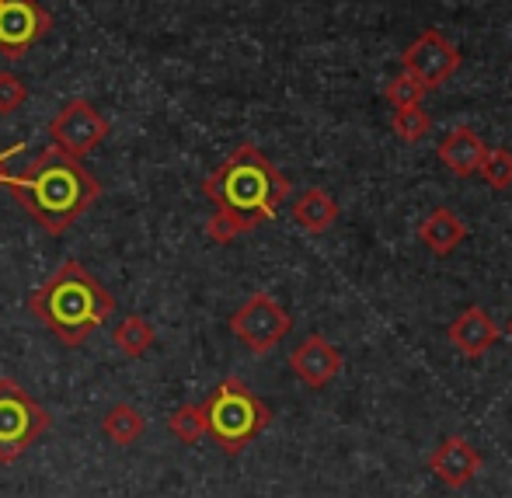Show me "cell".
<instances>
[{
	"label": "cell",
	"mask_w": 512,
	"mask_h": 498,
	"mask_svg": "<svg viewBox=\"0 0 512 498\" xmlns=\"http://www.w3.org/2000/svg\"><path fill=\"white\" fill-rule=\"evenodd\" d=\"M46 429L49 411L28 398L14 380H0V464H14Z\"/></svg>",
	"instance_id": "obj_5"
},
{
	"label": "cell",
	"mask_w": 512,
	"mask_h": 498,
	"mask_svg": "<svg viewBox=\"0 0 512 498\" xmlns=\"http://www.w3.org/2000/svg\"><path fill=\"white\" fill-rule=\"evenodd\" d=\"M290 370L297 373L307 387H314V391H317V387L331 384V380L342 373V352H338L328 338L310 335V338H304V342L297 345V349H293Z\"/></svg>",
	"instance_id": "obj_10"
},
{
	"label": "cell",
	"mask_w": 512,
	"mask_h": 498,
	"mask_svg": "<svg viewBox=\"0 0 512 498\" xmlns=\"http://www.w3.org/2000/svg\"><path fill=\"white\" fill-rule=\"evenodd\" d=\"M4 185L18 199V206L53 237H60L77 216L88 213L91 202L102 196L98 178L77 157L56 147L42 150L21 175H7Z\"/></svg>",
	"instance_id": "obj_2"
},
{
	"label": "cell",
	"mask_w": 512,
	"mask_h": 498,
	"mask_svg": "<svg viewBox=\"0 0 512 498\" xmlns=\"http://www.w3.org/2000/svg\"><path fill=\"white\" fill-rule=\"evenodd\" d=\"M53 28V14L39 0H0V56L21 60Z\"/></svg>",
	"instance_id": "obj_8"
},
{
	"label": "cell",
	"mask_w": 512,
	"mask_h": 498,
	"mask_svg": "<svg viewBox=\"0 0 512 498\" xmlns=\"http://www.w3.org/2000/svg\"><path fill=\"white\" fill-rule=\"evenodd\" d=\"M394 133L398 140H408V143H418L425 133H429V115H425L422 105H408V108H398L391 119Z\"/></svg>",
	"instance_id": "obj_19"
},
{
	"label": "cell",
	"mask_w": 512,
	"mask_h": 498,
	"mask_svg": "<svg viewBox=\"0 0 512 498\" xmlns=\"http://www.w3.org/2000/svg\"><path fill=\"white\" fill-rule=\"evenodd\" d=\"M143 429H147V418H143L133 404H115V408H108V415L102 418V432L115 446L136 443V439L143 436Z\"/></svg>",
	"instance_id": "obj_16"
},
{
	"label": "cell",
	"mask_w": 512,
	"mask_h": 498,
	"mask_svg": "<svg viewBox=\"0 0 512 498\" xmlns=\"http://www.w3.org/2000/svg\"><path fill=\"white\" fill-rule=\"evenodd\" d=\"M21 150H25V143H14V147H7V150H0V185L7 182V171H4V164L11 161L14 154H21Z\"/></svg>",
	"instance_id": "obj_23"
},
{
	"label": "cell",
	"mask_w": 512,
	"mask_h": 498,
	"mask_svg": "<svg viewBox=\"0 0 512 498\" xmlns=\"http://www.w3.org/2000/svg\"><path fill=\"white\" fill-rule=\"evenodd\" d=\"M25 98H28L25 81L18 74H11V70H0V115L18 112L25 105Z\"/></svg>",
	"instance_id": "obj_22"
},
{
	"label": "cell",
	"mask_w": 512,
	"mask_h": 498,
	"mask_svg": "<svg viewBox=\"0 0 512 498\" xmlns=\"http://www.w3.org/2000/svg\"><path fill=\"white\" fill-rule=\"evenodd\" d=\"M401 67H405L408 74H415L418 81H422V88L429 91V88H439V84L450 81L453 70L460 67V53L443 32L425 28V32L405 49Z\"/></svg>",
	"instance_id": "obj_9"
},
{
	"label": "cell",
	"mask_w": 512,
	"mask_h": 498,
	"mask_svg": "<svg viewBox=\"0 0 512 498\" xmlns=\"http://www.w3.org/2000/svg\"><path fill=\"white\" fill-rule=\"evenodd\" d=\"M112 342H115V349H119L122 356L136 359V356H143V352H147L150 345L157 342V331H154V324L143 321L140 314H129L126 321L115 328Z\"/></svg>",
	"instance_id": "obj_17"
},
{
	"label": "cell",
	"mask_w": 512,
	"mask_h": 498,
	"mask_svg": "<svg viewBox=\"0 0 512 498\" xmlns=\"http://www.w3.org/2000/svg\"><path fill=\"white\" fill-rule=\"evenodd\" d=\"M230 331L237 335V342L262 356V352H272L290 335V314L269 293H255V297H248L234 310Z\"/></svg>",
	"instance_id": "obj_7"
},
{
	"label": "cell",
	"mask_w": 512,
	"mask_h": 498,
	"mask_svg": "<svg viewBox=\"0 0 512 498\" xmlns=\"http://www.w3.org/2000/svg\"><path fill=\"white\" fill-rule=\"evenodd\" d=\"M446 335H450V342L457 345L464 356L478 359V356H485V352L495 345V338H499V328H495V321L481 307H467L464 314H460L457 321L450 324V331H446Z\"/></svg>",
	"instance_id": "obj_13"
},
{
	"label": "cell",
	"mask_w": 512,
	"mask_h": 498,
	"mask_svg": "<svg viewBox=\"0 0 512 498\" xmlns=\"http://www.w3.org/2000/svg\"><path fill=\"white\" fill-rule=\"evenodd\" d=\"M49 140L70 157H88L108 140V119L88 98H70L49 122Z\"/></svg>",
	"instance_id": "obj_6"
},
{
	"label": "cell",
	"mask_w": 512,
	"mask_h": 498,
	"mask_svg": "<svg viewBox=\"0 0 512 498\" xmlns=\"http://www.w3.org/2000/svg\"><path fill=\"white\" fill-rule=\"evenodd\" d=\"M28 310L53 331L56 342L74 349L112 317L115 300L81 262H63L60 272L28 297Z\"/></svg>",
	"instance_id": "obj_3"
},
{
	"label": "cell",
	"mask_w": 512,
	"mask_h": 498,
	"mask_svg": "<svg viewBox=\"0 0 512 498\" xmlns=\"http://www.w3.org/2000/svg\"><path fill=\"white\" fill-rule=\"evenodd\" d=\"M168 432L178 436L182 443H199L206 436V411L203 404H182L175 415L168 418Z\"/></svg>",
	"instance_id": "obj_18"
},
{
	"label": "cell",
	"mask_w": 512,
	"mask_h": 498,
	"mask_svg": "<svg viewBox=\"0 0 512 498\" xmlns=\"http://www.w3.org/2000/svg\"><path fill=\"white\" fill-rule=\"evenodd\" d=\"M203 411H206V432L216 439V446H220L223 453H241L272 418V411L237 377L223 380V384L209 394Z\"/></svg>",
	"instance_id": "obj_4"
},
{
	"label": "cell",
	"mask_w": 512,
	"mask_h": 498,
	"mask_svg": "<svg viewBox=\"0 0 512 498\" xmlns=\"http://www.w3.org/2000/svg\"><path fill=\"white\" fill-rule=\"evenodd\" d=\"M506 335H509V338H512V321H509V328H506Z\"/></svg>",
	"instance_id": "obj_24"
},
{
	"label": "cell",
	"mask_w": 512,
	"mask_h": 498,
	"mask_svg": "<svg viewBox=\"0 0 512 498\" xmlns=\"http://www.w3.org/2000/svg\"><path fill=\"white\" fill-rule=\"evenodd\" d=\"M478 175L485 178V185H492V189H509L512 185V154L509 150H488Z\"/></svg>",
	"instance_id": "obj_20"
},
{
	"label": "cell",
	"mask_w": 512,
	"mask_h": 498,
	"mask_svg": "<svg viewBox=\"0 0 512 498\" xmlns=\"http://www.w3.org/2000/svg\"><path fill=\"white\" fill-rule=\"evenodd\" d=\"M422 81H418L415 74H408V70H401L398 77H391V84H387V98H391L394 108H408V105H422Z\"/></svg>",
	"instance_id": "obj_21"
},
{
	"label": "cell",
	"mask_w": 512,
	"mask_h": 498,
	"mask_svg": "<svg viewBox=\"0 0 512 498\" xmlns=\"http://www.w3.org/2000/svg\"><path fill=\"white\" fill-rule=\"evenodd\" d=\"M206 196L216 206L206 234L216 244H230L234 237L255 230L258 223L272 220L290 196L286 175L251 143L237 147L213 175L206 178Z\"/></svg>",
	"instance_id": "obj_1"
},
{
	"label": "cell",
	"mask_w": 512,
	"mask_h": 498,
	"mask_svg": "<svg viewBox=\"0 0 512 498\" xmlns=\"http://www.w3.org/2000/svg\"><path fill=\"white\" fill-rule=\"evenodd\" d=\"M418 237H422V244L432 251V255H453V251L464 244L467 227H464V220L453 213V209L439 206V209H432V213L422 220V227H418Z\"/></svg>",
	"instance_id": "obj_14"
},
{
	"label": "cell",
	"mask_w": 512,
	"mask_h": 498,
	"mask_svg": "<svg viewBox=\"0 0 512 498\" xmlns=\"http://www.w3.org/2000/svg\"><path fill=\"white\" fill-rule=\"evenodd\" d=\"M293 220H297V227L307 230V234H324V230L338 220V202L324 189H307L293 202Z\"/></svg>",
	"instance_id": "obj_15"
},
{
	"label": "cell",
	"mask_w": 512,
	"mask_h": 498,
	"mask_svg": "<svg viewBox=\"0 0 512 498\" xmlns=\"http://www.w3.org/2000/svg\"><path fill=\"white\" fill-rule=\"evenodd\" d=\"M429 471L436 474L443 485L450 488H464L474 481V474L481 471V453L474 450L467 439L450 436L436 446V453L429 457Z\"/></svg>",
	"instance_id": "obj_11"
},
{
	"label": "cell",
	"mask_w": 512,
	"mask_h": 498,
	"mask_svg": "<svg viewBox=\"0 0 512 498\" xmlns=\"http://www.w3.org/2000/svg\"><path fill=\"white\" fill-rule=\"evenodd\" d=\"M488 147L471 126H457L443 143H439V161L453 171L457 178H471L478 175L481 161H485Z\"/></svg>",
	"instance_id": "obj_12"
}]
</instances>
